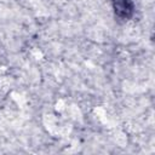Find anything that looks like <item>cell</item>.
Returning <instances> with one entry per match:
<instances>
[{"instance_id":"obj_1","label":"cell","mask_w":155,"mask_h":155,"mask_svg":"<svg viewBox=\"0 0 155 155\" xmlns=\"http://www.w3.org/2000/svg\"><path fill=\"white\" fill-rule=\"evenodd\" d=\"M116 143L120 144V145H124L126 143V136L124 133H119L117 137H116Z\"/></svg>"}]
</instances>
